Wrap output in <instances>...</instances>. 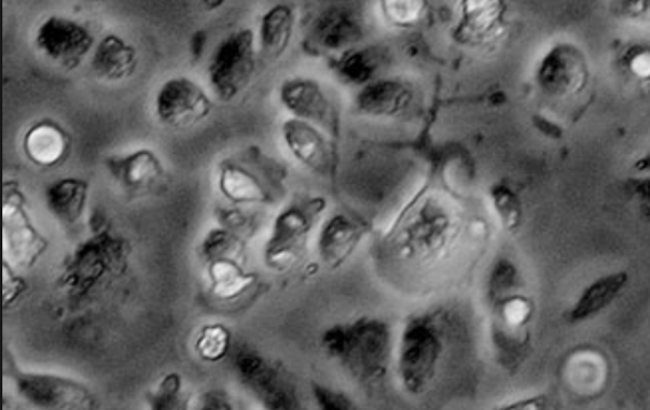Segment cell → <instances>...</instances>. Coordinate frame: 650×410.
Segmentation results:
<instances>
[{
  "mask_svg": "<svg viewBox=\"0 0 650 410\" xmlns=\"http://www.w3.org/2000/svg\"><path fill=\"white\" fill-rule=\"evenodd\" d=\"M17 387L23 398L40 408L92 409V393L72 379L51 375L17 373Z\"/></svg>",
  "mask_w": 650,
  "mask_h": 410,
  "instance_id": "5b68a950",
  "label": "cell"
},
{
  "mask_svg": "<svg viewBox=\"0 0 650 410\" xmlns=\"http://www.w3.org/2000/svg\"><path fill=\"white\" fill-rule=\"evenodd\" d=\"M283 135L289 150L300 162L317 172H326L329 165L328 147L314 126L299 119L290 120L283 125Z\"/></svg>",
  "mask_w": 650,
  "mask_h": 410,
  "instance_id": "4fadbf2b",
  "label": "cell"
},
{
  "mask_svg": "<svg viewBox=\"0 0 650 410\" xmlns=\"http://www.w3.org/2000/svg\"><path fill=\"white\" fill-rule=\"evenodd\" d=\"M136 65V50L116 35L105 37L92 59L94 74L105 81L126 80L134 74Z\"/></svg>",
  "mask_w": 650,
  "mask_h": 410,
  "instance_id": "7c38bea8",
  "label": "cell"
},
{
  "mask_svg": "<svg viewBox=\"0 0 650 410\" xmlns=\"http://www.w3.org/2000/svg\"><path fill=\"white\" fill-rule=\"evenodd\" d=\"M326 345L355 373L375 375L384 361L386 335L381 324L359 321L352 328L328 332Z\"/></svg>",
  "mask_w": 650,
  "mask_h": 410,
  "instance_id": "7a4b0ae2",
  "label": "cell"
},
{
  "mask_svg": "<svg viewBox=\"0 0 650 410\" xmlns=\"http://www.w3.org/2000/svg\"><path fill=\"white\" fill-rule=\"evenodd\" d=\"M313 33L318 44L337 50L353 44L361 37V24L353 11L331 8L317 20Z\"/></svg>",
  "mask_w": 650,
  "mask_h": 410,
  "instance_id": "9a60e30c",
  "label": "cell"
},
{
  "mask_svg": "<svg viewBox=\"0 0 650 410\" xmlns=\"http://www.w3.org/2000/svg\"><path fill=\"white\" fill-rule=\"evenodd\" d=\"M361 236V226L348 217H334L324 226L321 236L320 249L323 260L334 267L342 264L351 256Z\"/></svg>",
  "mask_w": 650,
  "mask_h": 410,
  "instance_id": "e0dca14e",
  "label": "cell"
},
{
  "mask_svg": "<svg viewBox=\"0 0 650 410\" xmlns=\"http://www.w3.org/2000/svg\"><path fill=\"white\" fill-rule=\"evenodd\" d=\"M72 137L61 124L50 119L31 126L23 137L27 158L41 167L60 165L71 151Z\"/></svg>",
  "mask_w": 650,
  "mask_h": 410,
  "instance_id": "ba28073f",
  "label": "cell"
},
{
  "mask_svg": "<svg viewBox=\"0 0 650 410\" xmlns=\"http://www.w3.org/2000/svg\"><path fill=\"white\" fill-rule=\"evenodd\" d=\"M255 34L235 32L220 42L209 68L211 86L219 99L230 102L252 80L256 72Z\"/></svg>",
  "mask_w": 650,
  "mask_h": 410,
  "instance_id": "6da1fadb",
  "label": "cell"
},
{
  "mask_svg": "<svg viewBox=\"0 0 650 410\" xmlns=\"http://www.w3.org/2000/svg\"><path fill=\"white\" fill-rule=\"evenodd\" d=\"M439 345L433 332L425 325H414L405 337L404 356L401 359L405 379L411 388L423 383L426 375L433 370Z\"/></svg>",
  "mask_w": 650,
  "mask_h": 410,
  "instance_id": "8fae6325",
  "label": "cell"
},
{
  "mask_svg": "<svg viewBox=\"0 0 650 410\" xmlns=\"http://www.w3.org/2000/svg\"><path fill=\"white\" fill-rule=\"evenodd\" d=\"M281 101L299 120L334 129L336 109L317 82L302 79L286 82L281 90Z\"/></svg>",
  "mask_w": 650,
  "mask_h": 410,
  "instance_id": "52a82bcc",
  "label": "cell"
},
{
  "mask_svg": "<svg viewBox=\"0 0 650 410\" xmlns=\"http://www.w3.org/2000/svg\"><path fill=\"white\" fill-rule=\"evenodd\" d=\"M182 390V379L177 375L165 377L156 393L152 396V406L155 409H171Z\"/></svg>",
  "mask_w": 650,
  "mask_h": 410,
  "instance_id": "d4e9b609",
  "label": "cell"
},
{
  "mask_svg": "<svg viewBox=\"0 0 650 410\" xmlns=\"http://www.w3.org/2000/svg\"><path fill=\"white\" fill-rule=\"evenodd\" d=\"M240 366L248 385L259 394L265 396L269 403H274L272 407H292L293 391L285 383V378L274 367L252 356L243 358Z\"/></svg>",
  "mask_w": 650,
  "mask_h": 410,
  "instance_id": "5bb4252c",
  "label": "cell"
},
{
  "mask_svg": "<svg viewBox=\"0 0 650 410\" xmlns=\"http://www.w3.org/2000/svg\"><path fill=\"white\" fill-rule=\"evenodd\" d=\"M209 96L187 78L165 82L156 99L158 119L174 129H188L210 115Z\"/></svg>",
  "mask_w": 650,
  "mask_h": 410,
  "instance_id": "277c9868",
  "label": "cell"
},
{
  "mask_svg": "<svg viewBox=\"0 0 650 410\" xmlns=\"http://www.w3.org/2000/svg\"><path fill=\"white\" fill-rule=\"evenodd\" d=\"M89 185L78 178H65L48 192L47 201L52 215L64 224L78 223L86 208Z\"/></svg>",
  "mask_w": 650,
  "mask_h": 410,
  "instance_id": "2e32d148",
  "label": "cell"
},
{
  "mask_svg": "<svg viewBox=\"0 0 650 410\" xmlns=\"http://www.w3.org/2000/svg\"><path fill=\"white\" fill-rule=\"evenodd\" d=\"M314 212L290 208L276 219L267 247V260L276 267L289 263L301 248L311 228Z\"/></svg>",
  "mask_w": 650,
  "mask_h": 410,
  "instance_id": "9c48e42d",
  "label": "cell"
},
{
  "mask_svg": "<svg viewBox=\"0 0 650 410\" xmlns=\"http://www.w3.org/2000/svg\"><path fill=\"white\" fill-rule=\"evenodd\" d=\"M375 68V57L369 51L348 52L339 63V72L342 78L353 83H363L370 80Z\"/></svg>",
  "mask_w": 650,
  "mask_h": 410,
  "instance_id": "cb8c5ba5",
  "label": "cell"
},
{
  "mask_svg": "<svg viewBox=\"0 0 650 410\" xmlns=\"http://www.w3.org/2000/svg\"><path fill=\"white\" fill-rule=\"evenodd\" d=\"M8 186L4 189L8 192L4 199V249L18 263L32 265L48 244L25 216L19 189L10 187L11 183Z\"/></svg>",
  "mask_w": 650,
  "mask_h": 410,
  "instance_id": "8992f818",
  "label": "cell"
},
{
  "mask_svg": "<svg viewBox=\"0 0 650 410\" xmlns=\"http://www.w3.org/2000/svg\"><path fill=\"white\" fill-rule=\"evenodd\" d=\"M105 164L118 185L132 195L154 186L164 173L161 161L148 150L137 151L126 157H113Z\"/></svg>",
  "mask_w": 650,
  "mask_h": 410,
  "instance_id": "30bf717a",
  "label": "cell"
},
{
  "mask_svg": "<svg viewBox=\"0 0 650 410\" xmlns=\"http://www.w3.org/2000/svg\"><path fill=\"white\" fill-rule=\"evenodd\" d=\"M313 390L318 402H320L324 409L341 410L350 409L352 407L351 402L342 394L320 387H314Z\"/></svg>",
  "mask_w": 650,
  "mask_h": 410,
  "instance_id": "4316f807",
  "label": "cell"
},
{
  "mask_svg": "<svg viewBox=\"0 0 650 410\" xmlns=\"http://www.w3.org/2000/svg\"><path fill=\"white\" fill-rule=\"evenodd\" d=\"M219 188L234 203H266L269 199L258 176L238 164L228 163L223 167Z\"/></svg>",
  "mask_w": 650,
  "mask_h": 410,
  "instance_id": "d6986e66",
  "label": "cell"
},
{
  "mask_svg": "<svg viewBox=\"0 0 650 410\" xmlns=\"http://www.w3.org/2000/svg\"><path fill=\"white\" fill-rule=\"evenodd\" d=\"M206 35L204 32H197L190 40V54L193 61H198L203 54Z\"/></svg>",
  "mask_w": 650,
  "mask_h": 410,
  "instance_id": "83f0119b",
  "label": "cell"
},
{
  "mask_svg": "<svg viewBox=\"0 0 650 410\" xmlns=\"http://www.w3.org/2000/svg\"><path fill=\"white\" fill-rule=\"evenodd\" d=\"M196 347L203 360H223L230 347V334L223 325H210L202 330Z\"/></svg>",
  "mask_w": 650,
  "mask_h": 410,
  "instance_id": "603a6c76",
  "label": "cell"
},
{
  "mask_svg": "<svg viewBox=\"0 0 650 410\" xmlns=\"http://www.w3.org/2000/svg\"><path fill=\"white\" fill-rule=\"evenodd\" d=\"M410 91L404 84L394 81H380L370 84L358 95V107L369 115H393L403 110L410 101Z\"/></svg>",
  "mask_w": 650,
  "mask_h": 410,
  "instance_id": "ac0fdd59",
  "label": "cell"
},
{
  "mask_svg": "<svg viewBox=\"0 0 650 410\" xmlns=\"http://www.w3.org/2000/svg\"><path fill=\"white\" fill-rule=\"evenodd\" d=\"M385 7L393 20L403 23L416 19L421 10V3L416 2H391L385 3Z\"/></svg>",
  "mask_w": 650,
  "mask_h": 410,
  "instance_id": "484cf974",
  "label": "cell"
},
{
  "mask_svg": "<svg viewBox=\"0 0 650 410\" xmlns=\"http://www.w3.org/2000/svg\"><path fill=\"white\" fill-rule=\"evenodd\" d=\"M213 291L220 299H233L244 293L255 280V276L245 275L237 263L229 259L214 260L210 266Z\"/></svg>",
  "mask_w": 650,
  "mask_h": 410,
  "instance_id": "7402d4cb",
  "label": "cell"
},
{
  "mask_svg": "<svg viewBox=\"0 0 650 410\" xmlns=\"http://www.w3.org/2000/svg\"><path fill=\"white\" fill-rule=\"evenodd\" d=\"M295 16L286 6H278L267 12L260 27V47L269 59H279L287 50L293 35Z\"/></svg>",
  "mask_w": 650,
  "mask_h": 410,
  "instance_id": "ffe728a7",
  "label": "cell"
},
{
  "mask_svg": "<svg viewBox=\"0 0 650 410\" xmlns=\"http://www.w3.org/2000/svg\"><path fill=\"white\" fill-rule=\"evenodd\" d=\"M627 279L626 274H618L595 281L578 301L571 318L582 320L599 314L615 300L618 293L626 286Z\"/></svg>",
  "mask_w": 650,
  "mask_h": 410,
  "instance_id": "44dd1931",
  "label": "cell"
},
{
  "mask_svg": "<svg viewBox=\"0 0 650 410\" xmlns=\"http://www.w3.org/2000/svg\"><path fill=\"white\" fill-rule=\"evenodd\" d=\"M35 42L52 62L73 70L92 50L94 38L87 28L76 21L51 17L40 25Z\"/></svg>",
  "mask_w": 650,
  "mask_h": 410,
  "instance_id": "3957f363",
  "label": "cell"
}]
</instances>
